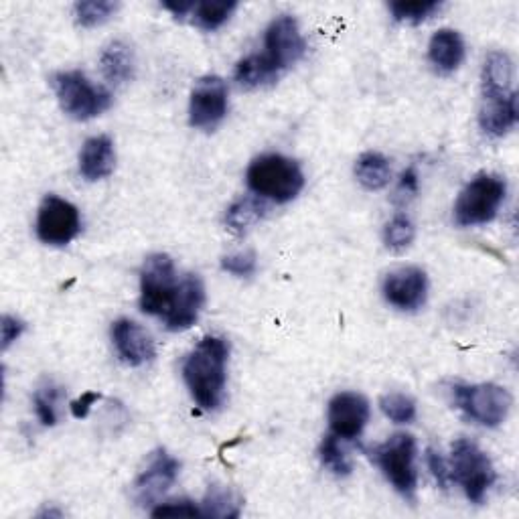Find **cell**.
<instances>
[{
	"label": "cell",
	"instance_id": "cell-19",
	"mask_svg": "<svg viewBox=\"0 0 519 519\" xmlns=\"http://www.w3.org/2000/svg\"><path fill=\"white\" fill-rule=\"evenodd\" d=\"M428 59L440 73H453L465 61V41L453 29H440L428 45Z\"/></svg>",
	"mask_w": 519,
	"mask_h": 519
},
{
	"label": "cell",
	"instance_id": "cell-26",
	"mask_svg": "<svg viewBox=\"0 0 519 519\" xmlns=\"http://www.w3.org/2000/svg\"><path fill=\"white\" fill-rule=\"evenodd\" d=\"M440 7L442 5L436 3V0H396V3L390 5V11L398 23L420 25L434 17Z\"/></svg>",
	"mask_w": 519,
	"mask_h": 519
},
{
	"label": "cell",
	"instance_id": "cell-12",
	"mask_svg": "<svg viewBox=\"0 0 519 519\" xmlns=\"http://www.w3.org/2000/svg\"><path fill=\"white\" fill-rule=\"evenodd\" d=\"M384 299L400 311H416L426 303L428 276L422 268L402 266L384 278Z\"/></svg>",
	"mask_w": 519,
	"mask_h": 519
},
{
	"label": "cell",
	"instance_id": "cell-17",
	"mask_svg": "<svg viewBox=\"0 0 519 519\" xmlns=\"http://www.w3.org/2000/svg\"><path fill=\"white\" fill-rule=\"evenodd\" d=\"M517 122V94L515 92H483L479 124L489 136L507 134Z\"/></svg>",
	"mask_w": 519,
	"mask_h": 519
},
{
	"label": "cell",
	"instance_id": "cell-10",
	"mask_svg": "<svg viewBox=\"0 0 519 519\" xmlns=\"http://www.w3.org/2000/svg\"><path fill=\"white\" fill-rule=\"evenodd\" d=\"M37 238L47 246H67L82 232V217L78 207L49 195L43 199L37 215Z\"/></svg>",
	"mask_w": 519,
	"mask_h": 519
},
{
	"label": "cell",
	"instance_id": "cell-23",
	"mask_svg": "<svg viewBox=\"0 0 519 519\" xmlns=\"http://www.w3.org/2000/svg\"><path fill=\"white\" fill-rule=\"evenodd\" d=\"M242 497L224 485L209 487L201 511L203 517H217V519H236L242 511Z\"/></svg>",
	"mask_w": 519,
	"mask_h": 519
},
{
	"label": "cell",
	"instance_id": "cell-4",
	"mask_svg": "<svg viewBox=\"0 0 519 519\" xmlns=\"http://www.w3.org/2000/svg\"><path fill=\"white\" fill-rule=\"evenodd\" d=\"M177 270L167 254L148 256L140 270V309L146 315L165 319L175 305L177 292Z\"/></svg>",
	"mask_w": 519,
	"mask_h": 519
},
{
	"label": "cell",
	"instance_id": "cell-29",
	"mask_svg": "<svg viewBox=\"0 0 519 519\" xmlns=\"http://www.w3.org/2000/svg\"><path fill=\"white\" fill-rule=\"evenodd\" d=\"M414 236H416V230H414L412 219L404 213L394 215L384 228V242L390 250H396V252L406 250L414 242Z\"/></svg>",
	"mask_w": 519,
	"mask_h": 519
},
{
	"label": "cell",
	"instance_id": "cell-7",
	"mask_svg": "<svg viewBox=\"0 0 519 519\" xmlns=\"http://www.w3.org/2000/svg\"><path fill=\"white\" fill-rule=\"evenodd\" d=\"M372 459L382 469L392 487L412 499L418 485L416 475V440L410 434H394L388 442L380 444L372 451Z\"/></svg>",
	"mask_w": 519,
	"mask_h": 519
},
{
	"label": "cell",
	"instance_id": "cell-24",
	"mask_svg": "<svg viewBox=\"0 0 519 519\" xmlns=\"http://www.w3.org/2000/svg\"><path fill=\"white\" fill-rule=\"evenodd\" d=\"M513 61L503 51H491L483 63V92H513Z\"/></svg>",
	"mask_w": 519,
	"mask_h": 519
},
{
	"label": "cell",
	"instance_id": "cell-13",
	"mask_svg": "<svg viewBox=\"0 0 519 519\" xmlns=\"http://www.w3.org/2000/svg\"><path fill=\"white\" fill-rule=\"evenodd\" d=\"M181 465L167 451H157L134 481V499L140 505H155L177 481Z\"/></svg>",
	"mask_w": 519,
	"mask_h": 519
},
{
	"label": "cell",
	"instance_id": "cell-38",
	"mask_svg": "<svg viewBox=\"0 0 519 519\" xmlns=\"http://www.w3.org/2000/svg\"><path fill=\"white\" fill-rule=\"evenodd\" d=\"M398 193L404 195V197H406V195L412 197V195L418 193V175H416V171H414L412 167L402 173L400 185H398Z\"/></svg>",
	"mask_w": 519,
	"mask_h": 519
},
{
	"label": "cell",
	"instance_id": "cell-9",
	"mask_svg": "<svg viewBox=\"0 0 519 519\" xmlns=\"http://www.w3.org/2000/svg\"><path fill=\"white\" fill-rule=\"evenodd\" d=\"M264 53H258L262 63L278 78L280 73L299 61L307 51V41L299 23L290 15H280L270 23L264 35Z\"/></svg>",
	"mask_w": 519,
	"mask_h": 519
},
{
	"label": "cell",
	"instance_id": "cell-22",
	"mask_svg": "<svg viewBox=\"0 0 519 519\" xmlns=\"http://www.w3.org/2000/svg\"><path fill=\"white\" fill-rule=\"evenodd\" d=\"M355 177L367 191H380L390 183L392 169L384 155L363 153L355 163Z\"/></svg>",
	"mask_w": 519,
	"mask_h": 519
},
{
	"label": "cell",
	"instance_id": "cell-1",
	"mask_svg": "<svg viewBox=\"0 0 519 519\" xmlns=\"http://www.w3.org/2000/svg\"><path fill=\"white\" fill-rule=\"evenodd\" d=\"M230 345L226 339L207 335L187 355L183 363V378L191 392V398L201 410H217L224 402L226 369H228Z\"/></svg>",
	"mask_w": 519,
	"mask_h": 519
},
{
	"label": "cell",
	"instance_id": "cell-5",
	"mask_svg": "<svg viewBox=\"0 0 519 519\" xmlns=\"http://www.w3.org/2000/svg\"><path fill=\"white\" fill-rule=\"evenodd\" d=\"M507 185L497 175L475 177L459 195L455 203V221L463 228L485 226L497 215L505 201Z\"/></svg>",
	"mask_w": 519,
	"mask_h": 519
},
{
	"label": "cell",
	"instance_id": "cell-11",
	"mask_svg": "<svg viewBox=\"0 0 519 519\" xmlns=\"http://www.w3.org/2000/svg\"><path fill=\"white\" fill-rule=\"evenodd\" d=\"M228 114V86L217 76L201 78L189 100V122L199 130H213Z\"/></svg>",
	"mask_w": 519,
	"mask_h": 519
},
{
	"label": "cell",
	"instance_id": "cell-28",
	"mask_svg": "<svg viewBox=\"0 0 519 519\" xmlns=\"http://www.w3.org/2000/svg\"><path fill=\"white\" fill-rule=\"evenodd\" d=\"M236 82L242 88L254 90V88H260V86L276 82V78L272 76V71L262 63L260 55L254 53V55H248L246 59H242L236 65Z\"/></svg>",
	"mask_w": 519,
	"mask_h": 519
},
{
	"label": "cell",
	"instance_id": "cell-33",
	"mask_svg": "<svg viewBox=\"0 0 519 519\" xmlns=\"http://www.w3.org/2000/svg\"><path fill=\"white\" fill-rule=\"evenodd\" d=\"M221 268L232 276L250 278L258 268V260L254 252H238V254L224 256V260H221Z\"/></svg>",
	"mask_w": 519,
	"mask_h": 519
},
{
	"label": "cell",
	"instance_id": "cell-16",
	"mask_svg": "<svg viewBox=\"0 0 519 519\" xmlns=\"http://www.w3.org/2000/svg\"><path fill=\"white\" fill-rule=\"evenodd\" d=\"M205 305V286L199 276L187 274L181 284L173 309L163 319L169 331H187L199 319V313Z\"/></svg>",
	"mask_w": 519,
	"mask_h": 519
},
{
	"label": "cell",
	"instance_id": "cell-37",
	"mask_svg": "<svg viewBox=\"0 0 519 519\" xmlns=\"http://www.w3.org/2000/svg\"><path fill=\"white\" fill-rule=\"evenodd\" d=\"M100 400H102L100 394H96V392H86L82 398H78L76 402L71 404V414L82 420V418H86V416L90 414L92 406H94L96 402H100Z\"/></svg>",
	"mask_w": 519,
	"mask_h": 519
},
{
	"label": "cell",
	"instance_id": "cell-14",
	"mask_svg": "<svg viewBox=\"0 0 519 519\" xmlns=\"http://www.w3.org/2000/svg\"><path fill=\"white\" fill-rule=\"evenodd\" d=\"M329 426L337 438H357L369 420V402L355 392H341L329 402Z\"/></svg>",
	"mask_w": 519,
	"mask_h": 519
},
{
	"label": "cell",
	"instance_id": "cell-3",
	"mask_svg": "<svg viewBox=\"0 0 519 519\" xmlns=\"http://www.w3.org/2000/svg\"><path fill=\"white\" fill-rule=\"evenodd\" d=\"M53 90L63 112L73 120H92L112 106V94L94 86L82 71H59L53 78Z\"/></svg>",
	"mask_w": 519,
	"mask_h": 519
},
{
	"label": "cell",
	"instance_id": "cell-31",
	"mask_svg": "<svg viewBox=\"0 0 519 519\" xmlns=\"http://www.w3.org/2000/svg\"><path fill=\"white\" fill-rule=\"evenodd\" d=\"M380 408L382 412L396 424H410L414 422L416 418V404L410 396L406 394H398V392H392V394H386L382 396L380 400Z\"/></svg>",
	"mask_w": 519,
	"mask_h": 519
},
{
	"label": "cell",
	"instance_id": "cell-2",
	"mask_svg": "<svg viewBox=\"0 0 519 519\" xmlns=\"http://www.w3.org/2000/svg\"><path fill=\"white\" fill-rule=\"evenodd\" d=\"M250 191L274 203H288L299 197L305 187V175L299 163L284 155H262L252 161L246 173Z\"/></svg>",
	"mask_w": 519,
	"mask_h": 519
},
{
	"label": "cell",
	"instance_id": "cell-21",
	"mask_svg": "<svg viewBox=\"0 0 519 519\" xmlns=\"http://www.w3.org/2000/svg\"><path fill=\"white\" fill-rule=\"evenodd\" d=\"M268 207L260 197H240L226 213V226L232 234L244 236L264 219Z\"/></svg>",
	"mask_w": 519,
	"mask_h": 519
},
{
	"label": "cell",
	"instance_id": "cell-39",
	"mask_svg": "<svg viewBox=\"0 0 519 519\" xmlns=\"http://www.w3.org/2000/svg\"><path fill=\"white\" fill-rule=\"evenodd\" d=\"M163 9L171 11V13H173L177 19H181V17H185V15L193 13V9H195V3H163Z\"/></svg>",
	"mask_w": 519,
	"mask_h": 519
},
{
	"label": "cell",
	"instance_id": "cell-8",
	"mask_svg": "<svg viewBox=\"0 0 519 519\" xmlns=\"http://www.w3.org/2000/svg\"><path fill=\"white\" fill-rule=\"evenodd\" d=\"M453 398L461 412L487 428L503 424L511 410V394L497 384H457Z\"/></svg>",
	"mask_w": 519,
	"mask_h": 519
},
{
	"label": "cell",
	"instance_id": "cell-25",
	"mask_svg": "<svg viewBox=\"0 0 519 519\" xmlns=\"http://www.w3.org/2000/svg\"><path fill=\"white\" fill-rule=\"evenodd\" d=\"M238 9L236 0H224V3H197L193 9V23L203 31H217L224 27L234 11Z\"/></svg>",
	"mask_w": 519,
	"mask_h": 519
},
{
	"label": "cell",
	"instance_id": "cell-27",
	"mask_svg": "<svg viewBox=\"0 0 519 519\" xmlns=\"http://www.w3.org/2000/svg\"><path fill=\"white\" fill-rule=\"evenodd\" d=\"M118 11V3L112 0H84L73 7V17H76L78 25L84 29H94L98 25H104L114 13Z\"/></svg>",
	"mask_w": 519,
	"mask_h": 519
},
{
	"label": "cell",
	"instance_id": "cell-6",
	"mask_svg": "<svg viewBox=\"0 0 519 519\" xmlns=\"http://www.w3.org/2000/svg\"><path fill=\"white\" fill-rule=\"evenodd\" d=\"M451 455L453 481L463 487L469 501L483 503L487 491L495 483V469L491 465V459L473 440L467 438L455 440Z\"/></svg>",
	"mask_w": 519,
	"mask_h": 519
},
{
	"label": "cell",
	"instance_id": "cell-15",
	"mask_svg": "<svg viewBox=\"0 0 519 519\" xmlns=\"http://www.w3.org/2000/svg\"><path fill=\"white\" fill-rule=\"evenodd\" d=\"M112 341L118 357L130 367H140L155 357L153 337L130 319H118L112 325Z\"/></svg>",
	"mask_w": 519,
	"mask_h": 519
},
{
	"label": "cell",
	"instance_id": "cell-30",
	"mask_svg": "<svg viewBox=\"0 0 519 519\" xmlns=\"http://www.w3.org/2000/svg\"><path fill=\"white\" fill-rule=\"evenodd\" d=\"M319 455H321V463L325 469H329L333 475L337 477H347L351 475V461L347 459V455L343 453L341 444H339V438L335 434H329L323 438L321 442V449H319Z\"/></svg>",
	"mask_w": 519,
	"mask_h": 519
},
{
	"label": "cell",
	"instance_id": "cell-18",
	"mask_svg": "<svg viewBox=\"0 0 519 519\" xmlns=\"http://www.w3.org/2000/svg\"><path fill=\"white\" fill-rule=\"evenodd\" d=\"M116 167V151L110 136H92L80 153V173L86 181H102Z\"/></svg>",
	"mask_w": 519,
	"mask_h": 519
},
{
	"label": "cell",
	"instance_id": "cell-35",
	"mask_svg": "<svg viewBox=\"0 0 519 519\" xmlns=\"http://www.w3.org/2000/svg\"><path fill=\"white\" fill-rule=\"evenodd\" d=\"M426 463H428V469H430V473H432L436 485H438L442 491H447V489L453 485V475H451V467L447 465V461L442 459L440 453L428 449V453H426Z\"/></svg>",
	"mask_w": 519,
	"mask_h": 519
},
{
	"label": "cell",
	"instance_id": "cell-36",
	"mask_svg": "<svg viewBox=\"0 0 519 519\" xmlns=\"http://www.w3.org/2000/svg\"><path fill=\"white\" fill-rule=\"evenodd\" d=\"M23 331H25L23 321L11 315H3V319H0V339H3V349H9L23 335Z\"/></svg>",
	"mask_w": 519,
	"mask_h": 519
},
{
	"label": "cell",
	"instance_id": "cell-32",
	"mask_svg": "<svg viewBox=\"0 0 519 519\" xmlns=\"http://www.w3.org/2000/svg\"><path fill=\"white\" fill-rule=\"evenodd\" d=\"M61 398V390L53 384H47L35 392L33 404L37 418L43 426H55L57 424V402Z\"/></svg>",
	"mask_w": 519,
	"mask_h": 519
},
{
	"label": "cell",
	"instance_id": "cell-34",
	"mask_svg": "<svg viewBox=\"0 0 519 519\" xmlns=\"http://www.w3.org/2000/svg\"><path fill=\"white\" fill-rule=\"evenodd\" d=\"M151 515L153 517H203V511L193 501L181 499V501H169L157 505Z\"/></svg>",
	"mask_w": 519,
	"mask_h": 519
},
{
	"label": "cell",
	"instance_id": "cell-20",
	"mask_svg": "<svg viewBox=\"0 0 519 519\" xmlns=\"http://www.w3.org/2000/svg\"><path fill=\"white\" fill-rule=\"evenodd\" d=\"M134 67V53L124 41H112L100 53V69L104 78L114 86L130 82L134 78Z\"/></svg>",
	"mask_w": 519,
	"mask_h": 519
}]
</instances>
